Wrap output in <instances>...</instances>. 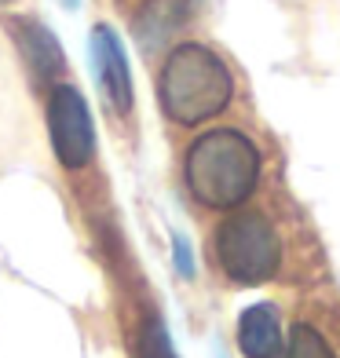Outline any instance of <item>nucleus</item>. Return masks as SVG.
<instances>
[{
  "label": "nucleus",
  "mask_w": 340,
  "mask_h": 358,
  "mask_svg": "<svg viewBox=\"0 0 340 358\" xmlns=\"http://www.w3.org/2000/svg\"><path fill=\"white\" fill-rule=\"evenodd\" d=\"M11 34H15V44H19L26 66L34 70L41 85H59L62 73H66V55H62V44L52 29L37 19H15Z\"/></svg>",
  "instance_id": "nucleus-6"
},
{
  "label": "nucleus",
  "mask_w": 340,
  "mask_h": 358,
  "mask_svg": "<svg viewBox=\"0 0 340 358\" xmlns=\"http://www.w3.org/2000/svg\"><path fill=\"white\" fill-rule=\"evenodd\" d=\"M234 95V77L227 62L205 44H180L172 48L157 77L161 110L176 124H201L227 110Z\"/></svg>",
  "instance_id": "nucleus-2"
},
{
  "label": "nucleus",
  "mask_w": 340,
  "mask_h": 358,
  "mask_svg": "<svg viewBox=\"0 0 340 358\" xmlns=\"http://www.w3.org/2000/svg\"><path fill=\"white\" fill-rule=\"evenodd\" d=\"M282 344V318L271 303H253L238 318V351L246 358H274Z\"/></svg>",
  "instance_id": "nucleus-7"
},
{
  "label": "nucleus",
  "mask_w": 340,
  "mask_h": 358,
  "mask_svg": "<svg viewBox=\"0 0 340 358\" xmlns=\"http://www.w3.org/2000/svg\"><path fill=\"white\" fill-rule=\"evenodd\" d=\"M0 4H11V0H0Z\"/></svg>",
  "instance_id": "nucleus-11"
},
{
  "label": "nucleus",
  "mask_w": 340,
  "mask_h": 358,
  "mask_svg": "<svg viewBox=\"0 0 340 358\" xmlns=\"http://www.w3.org/2000/svg\"><path fill=\"white\" fill-rule=\"evenodd\" d=\"M139 358H176L172 336H169V329H165V322H161V318H147V325H143Z\"/></svg>",
  "instance_id": "nucleus-9"
},
{
  "label": "nucleus",
  "mask_w": 340,
  "mask_h": 358,
  "mask_svg": "<svg viewBox=\"0 0 340 358\" xmlns=\"http://www.w3.org/2000/svg\"><path fill=\"white\" fill-rule=\"evenodd\" d=\"M48 136L62 169H85L95 157V124L92 110L73 85H55L48 99Z\"/></svg>",
  "instance_id": "nucleus-4"
},
{
  "label": "nucleus",
  "mask_w": 340,
  "mask_h": 358,
  "mask_svg": "<svg viewBox=\"0 0 340 358\" xmlns=\"http://www.w3.org/2000/svg\"><path fill=\"white\" fill-rule=\"evenodd\" d=\"M172 264H176V271H180L183 278H194V274H198L194 256H190V245H187L183 234H172Z\"/></svg>",
  "instance_id": "nucleus-10"
},
{
  "label": "nucleus",
  "mask_w": 340,
  "mask_h": 358,
  "mask_svg": "<svg viewBox=\"0 0 340 358\" xmlns=\"http://www.w3.org/2000/svg\"><path fill=\"white\" fill-rule=\"evenodd\" d=\"M274 358H333V351H330L326 340H322L318 329H311V325H297L293 336L285 340L282 351Z\"/></svg>",
  "instance_id": "nucleus-8"
},
{
  "label": "nucleus",
  "mask_w": 340,
  "mask_h": 358,
  "mask_svg": "<svg viewBox=\"0 0 340 358\" xmlns=\"http://www.w3.org/2000/svg\"><path fill=\"white\" fill-rule=\"evenodd\" d=\"M88 48H92V70L99 77V88L106 95V103L118 113H128L136 95H132V70H128V55H125V44L118 37V29L106 26V22H95Z\"/></svg>",
  "instance_id": "nucleus-5"
},
{
  "label": "nucleus",
  "mask_w": 340,
  "mask_h": 358,
  "mask_svg": "<svg viewBox=\"0 0 340 358\" xmlns=\"http://www.w3.org/2000/svg\"><path fill=\"white\" fill-rule=\"evenodd\" d=\"M216 259L234 285L267 282L282 259V245L271 220L256 213V208H246V213H234L231 220H223L216 234Z\"/></svg>",
  "instance_id": "nucleus-3"
},
{
  "label": "nucleus",
  "mask_w": 340,
  "mask_h": 358,
  "mask_svg": "<svg viewBox=\"0 0 340 358\" xmlns=\"http://www.w3.org/2000/svg\"><path fill=\"white\" fill-rule=\"evenodd\" d=\"M187 190L208 208H234L260 179V150L234 128H213L187 150Z\"/></svg>",
  "instance_id": "nucleus-1"
}]
</instances>
